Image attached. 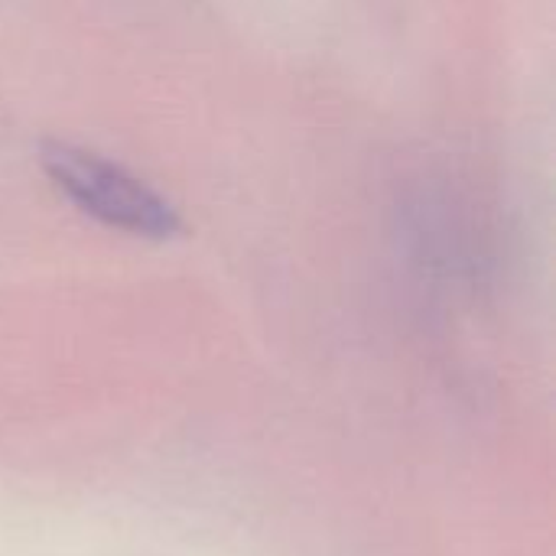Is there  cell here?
Here are the masks:
<instances>
[{
    "label": "cell",
    "mask_w": 556,
    "mask_h": 556,
    "mask_svg": "<svg viewBox=\"0 0 556 556\" xmlns=\"http://www.w3.org/2000/svg\"><path fill=\"white\" fill-rule=\"evenodd\" d=\"M39 163L52 186L88 218L111 231H124L130 238L166 241L182 222L176 205L156 192L147 179L130 173L127 166L75 147L68 140H42Z\"/></svg>",
    "instance_id": "6da1fadb"
}]
</instances>
